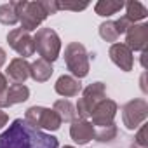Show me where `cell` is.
Masks as SVG:
<instances>
[{
  "label": "cell",
  "instance_id": "1",
  "mask_svg": "<svg viewBox=\"0 0 148 148\" xmlns=\"http://www.w3.org/2000/svg\"><path fill=\"white\" fill-rule=\"evenodd\" d=\"M0 148H59L56 136L32 127L25 119H16L0 136Z\"/></svg>",
  "mask_w": 148,
  "mask_h": 148
},
{
  "label": "cell",
  "instance_id": "2",
  "mask_svg": "<svg viewBox=\"0 0 148 148\" xmlns=\"http://www.w3.org/2000/svg\"><path fill=\"white\" fill-rule=\"evenodd\" d=\"M89 56L91 54L80 42H70L64 47V63L66 68L71 71V77L80 80L89 75Z\"/></svg>",
  "mask_w": 148,
  "mask_h": 148
},
{
  "label": "cell",
  "instance_id": "3",
  "mask_svg": "<svg viewBox=\"0 0 148 148\" xmlns=\"http://www.w3.org/2000/svg\"><path fill=\"white\" fill-rule=\"evenodd\" d=\"M14 9H16L18 19L21 23V30H25L28 33L33 32V30H37L49 18L40 2H26V0H18V2H14Z\"/></svg>",
  "mask_w": 148,
  "mask_h": 148
},
{
  "label": "cell",
  "instance_id": "4",
  "mask_svg": "<svg viewBox=\"0 0 148 148\" xmlns=\"http://www.w3.org/2000/svg\"><path fill=\"white\" fill-rule=\"evenodd\" d=\"M33 42H35V51L47 63L52 64L59 58L61 38H59V35L52 28H38L37 33H35V37H33Z\"/></svg>",
  "mask_w": 148,
  "mask_h": 148
},
{
  "label": "cell",
  "instance_id": "5",
  "mask_svg": "<svg viewBox=\"0 0 148 148\" xmlns=\"http://www.w3.org/2000/svg\"><path fill=\"white\" fill-rule=\"evenodd\" d=\"M105 98H106V86L103 82H92V84H89L84 89L82 98L77 101V106H75V112H77L79 119L87 120L91 117L92 110L96 108V105L101 103Z\"/></svg>",
  "mask_w": 148,
  "mask_h": 148
},
{
  "label": "cell",
  "instance_id": "6",
  "mask_svg": "<svg viewBox=\"0 0 148 148\" xmlns=\"http://www.w3.org/2000/svg\"><path fill=\"white\" fill-rule=\"evenodd\" d=\"M25 120L35 127V129H44V131H58L63 124L59 115L45 106H30L25 113Z\"/></svg>",
  "mask_w": 148,
  "mask_h": 148
},
{
  "label": "cell",
  "instance_id": "7",
  "mask_svg": "<svg viewBox=\"0 0 148 148\" xmlns=\"http://www.w3.org/2000/svg\"><path fill=\"white\" fill-rule=\"evenodd\" d=\"M146 117H148V103L141 98L131 99L122 106V120L129 131H134L141 124H145Z\"/></svg>",
  "mask_w": 148,
  "mask_h": 148
},
{
  "label": "cell",
  "instance_id": "8",
  "mask_svg": "<svg viewBox=\"0 0 148 148\" xmlns=\"http://www.w3.org/2000/svg\"><path fill=\"white\" fill-rule=\"evenodd\" d=\"M7 42H9V45H11L19 56H23V59H26V58H30V56L35 54V42H33V37H32L28 32L21 30V28L11 30V32L7 33Z\"/></svg>",
  "mask_w": 148,
  "mask_h": 148
},
{
  "label": "cell",
  "instance_id": "9",
  "mask_svg": "<svg viewBox=\"0 0 148 148\" xmlns=\"http://www.w3.org/2000/svg\"><path fill=\"white\" fill-rule=\"evenodd\" d=\"M119 112V106L113 99H108L105 98L101 103L96 105V108L92 110L91 113V119H92V125H98V127H106V125H112L115 124V115Z\"/></svg>",
  "mask_w": 148,
  "mask_h": 148
},
{
  "label": "cell",
  "instance_id": "10",
  "mask_svg": "<svg viewBox=\"0 0 148 148\" xmlns=\"http://www.w3.org/2000/svg\"><path fill=\"white\" fill-rule=\"evenodd\" d=\"M125 45L131 51H139L145 52L148 45V25H131L125 32Z\"/></svg>",
  "mask_w": 148,
  "mask_h": 148
},
{
  "label": "cell",
  "instance_id": "11",
  "mask_svg": "<svg viewBox=\"0 0 148 148\" xmlns=\"http://www.w3.org/2000/svg\"><path fill=\"white\" fill-rule=\"evenodd\" d=\"M30 98V89L25 84H12L0 92V108H9L18 103H25Z\"/></svg>",
  "mask_w": 148,
  "mask_h": 148
},
{
  "label": "cell",
  "instance_id": "12",
  "mask_svg": "<svg viewBox=\"0 0 148 148\" xmlns=\"http://www.w3.org/2000/svg\"><path fill=\"white\" fill-rule=\"evenodd\" d=\"M110 59L122 70V71H131L134 66V56L132 51L125 44H112L108 51Z\"/></svg>",
  "mask_w": 148,
  "mask_h": 148
},
{
  "label": "cell",
  "instance_id": "13",
  "mask_svg": "<svg viewBox=\"0 0 148 148\" xmlns=\"http://www.w3.org/2000/svg\"><path fill=\"white\" fill-rule=\"evenodd\" d=\"M94 125L89 120L75 119L70 125V136L77 145H87L89 141L94 139Z\"/></svg>",
  "mask_w": 148,
  "mask_h": 148
},
{
  "label": "cell",
  "instance_id": "14",
  "mask_svg": "<svg viewBox=\"0 0 148 148\" xmlns=\"http://www.w3.org/2000/svg\"><path fill=\"white\" fill-rule=\"evenodd\" d=\"M14 84H25L30 79V63L23 58H14L7 66V75Z\"/></svg>",
  "mask_w": 148,
  "mask_h": 148
},
{
  "label": "cell",
  "instance_id": "15",
  "mask_svg": "<svg viewBox=\"0 0 148 148\" xmlns=\"http://www.w3.org/2000/svg\"><path fill=\"white\" fill-rule=\"evenodd\" d=\"M54 89L63 98H73V96H79V92L82 91V84H80V80H77L71 75H61L56 80Z\"/></svg>",
  "mask_w": 148,
  "mask_h": 148
},
{
  "label": "cell",
  "instance_id": "16",
  "mask_svg": "<svg viewBox=\"0 0 148 148\" xmlns=\"http://www.w3.org/2000/svg\"><path fill=\"white\" fill-rule=\"evenodd\" d=\"M52 64L47 63L45 59L38 58L37 61H33L30 64V77L35 80V82H47L52 75Z\"/></svg>",
  "mask_w": 148,
  "mask_h": 148
},
{
  "label": "cell",
  "instance_id": "17",
  "mask_svg": "<svg viewBox=\"0 0 148 148\" xmlns=\"http://www.w3.org/2000/svg\"><path fill=\"white\" fill-rule=\"evenodd\" d=\"M124 7H125V18H127V21L131 23V25H138V21H141V19H145L146 16H148V11H146V7L143 5V4H139V2H125L124 4Z\"/></svg>",
  "mask_w": 148,
  "mask_h": 148
},
{
  "label": "cell",
  "instance_id": "18",
  "mask_svg": "<svg viewBox=\"0 0 148 148\" xmlns=\"http://www.w3.org/2000/svg\"><path fill=\"white\" fill-rule=\"evenodd\" d=\"M124 4L125 2H122V0H99V2L94 5V11H96L98 16L108 18V16H113L119 11H122Z\"/></svg>",
  "mask_w": 148,
  "mask_h": 148
},
{
  "label": "cell",
  "instance_id": "19",
  "mask_svg": "<svg viewBox=\"0 0 148 148\" xmlns=\"http://www.w3.org/2000/svg\"><path fill=\"white\" fill-rule=\"evenodd\" d=\"M52 110L59 115V119L63 122H73L77 119V112H75V106H73L68 99H58L52 106Z\"/></svg>",
  "mask_w": 148,
  "mask_h": 148
},
{
  "label": "cell",
  "instance_id": "20",
  "mask_svg": "<svg viewBox=\"0 0 148 148\" xmlns=\"http://www.w3.org/2000/svg\"><path fill=\"white\" fill-rule=\"evenodd\" d=\"M0 23L5 25V26H14L16 23H19L16 9H14V2L0 5Z\"/></svg>",
  "mask_w": 148,
  "mask_h": 148
},
{
  "label": "cell",
  "instance_id": "21",
  "mask_svg": "<svg viewBox=\"0 0 148 148\" xmlns=\"http://www.w3.org/2000/svg\"><path fill=\"white\" fill-rule=\"evenodd\" d=\"M119 134V129L115 124L106 125V127H99L98 131H94V139L98 143H112Z\"/></svg>",
  "mask_w": 148,
  "mask_h": 148
},
{
  "label": "cell",
  "instance_id": "22",
  "mask_svg": "<svg viewBox=\"0 0 148 148\" xmlns=\"http://www.w3.org/2000/svg\"><path fill=\"white\" fill-rule=\"evenodd\" d=\"M99 37L105 42H117V38L120 37L115 26V21H105L99 25Z\"/></svg>",
  "mask_w": 148,
  "mask_h": 148
},
{
  "label": "cell",
  "instance_id": "23",
  "mask_svg": "<svg viewBox=\"0 0 148 148\" xmlns=\"http://www.w3.org/2000/svg\"><path fill=\"white\" fill-rule=\"evenodd\" d=\"M134 145L143 146V148H148V139H146V124H141V125H139V131H138V132H136V136H134Z\"/></svg>",
  "mask_w": 148,
  "mask_h": 148
},
{
  "label": "cell",
  "instance_id": "24",
  "mask_svg": "<svg viewBox=\"0 0 148 148\" xmlns=\"http://www.w3.org/2000/svg\"><path fill=\"white\" fill-rule=\"evenodd\" d=\"M40 4H42L44 11L47 12V16H52V14H56V12L59 11L56 0H40Z\"/></svg>",
  "mask_w": 148,
  "mask_h": 148
},
{
  "label": "cell",
  "instance_id": "25",
  "mask_svg": "<svg viewBox=\"0 0 148 148\" xmlns=\"http://www.w3.org/2000/svg\"><path fill=\"white\" fill-rule=\"evenodd\" d=\"M58 7H59V11H84L89 7V4H68V2L61 4V2H58Z\"/></svg>",
  "mask_w": 148,
  "mask_h": 148
},
{
  "label": "cell",
  "instance_id": "26",
  "mask_svg": "<svg viewBox=\"0 0 148 148\" xmlns=\"http://www.w3.org/2000/svg\"><path fill=\"white\" fill-rule=\"evenodd\" d=\"M115 26H117L119 35H122V33H125V32H127V28L131 26V23L127 21V18H125V16H122L120 19H117V21H115Z\"/></svg>",
  "mask_w": 148,
  "mask_h": 148
},
{
  "label": "cell",
  "instance_id": "27",
  "mask_svg": "<svg viewBox=\"0 0 148 148\" xmlns=\"http://www.w3.org/2000/svg\"><path fill=\"white\" fill-rule=\"evenodd\" d=\"M7 122H9V115L0 110V129H2L4 125H7Z\"/></svg>",
  "mask_w": 148,
  "mask_h": 148
},
{
  "label": "cell",
  "instance_id": "28",
  "mask_svg": "<svg viewBox=\"0 0 148 148\" xmlns=\"http://www.w3.org/2000/svg\"><path fill=\"white\" fill-rule=\"evenodd\" d=\"M5 89H7V77L4 75L2 71H0V92L5 91Z\"/></svg>",
  "mask_w": 148,
  "mask_h": 148
},
{
  "label": "cell",
  "instance_id": "29",
  "mask_svg": "<svg viewBox=\"0 0 148 148\" xmlns=\"http://www.w3.org/2000/svg\"><path fill=\"white\" fill-rule=\"evenodd\" d=\"M5 59H7V54H5V51L0 47V68L4 66V63H5Z\"/></svg>",
  "mask_w": 148,
  "mask_h": 148
},
{
  "label": "cell",
  "instance_id": "30",
  "mask_svg": "<svg viewBox=\"0 0 148 148\" xmlns=\"http://www.w3.org/2000/svg\"><path fill=\"white\" fill-rule=\"evenodd\" d=\"M131 148H143V146H138V145H134V143H132V145H131Z\"/></svg>",
  "mask_w": 148,
  "mask_h": 148
},
{
  "label": "cell",
  "instance_id": "31",
  "mask_svg": "<svg viewBox=\"0 0 148 148\" xmlns=\"http://www.w3.org/2000/svg\"><path fill=\"white\" fill-rule=\"evenodd\" d=\"M63 148H75V146H63Z\"/></svg>",
  "mask_w": 148,
  "mask_h": 148
}]
</instances>
